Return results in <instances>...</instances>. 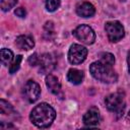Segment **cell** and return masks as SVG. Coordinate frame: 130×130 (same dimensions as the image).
Instances as JSON below:
<instances>
[{"mask_svg":"<svg viewBox=\"0 0 130 130\" xmlns=\"http://www.w3.org/2000/svg\"><path fill=\"white\" fill-rule=\"evenodd\" d=\"M55 110L49 104L46 103H41L36 106L29 114V119L31 123L39 128L49 127L55 120Z\"/></svg>","mask_w":130,"mask_h":130,"instance_id":"1","label":"cell"},{"mask_svg":"<svg viewBox=\"0 0 130 130\" xmlns=\"http://www.w3.org/2000/svg\"><path fill=\"white\" fill-rule=\"evenodd\" d=\"M89 71L95 79L105 83H113L118 79V75L113 67L101 61L91 63L89 66Z\"/></svg>","mask_w":130,"mask_h":130,"instance_id":"2","label":"cell"},{"mask_svg":"<svg viewBox=\"0 0 130 130\" xmlns=\"http://www.w3.org/2000/svg\"><path fill=\"white\" fill-rule=\"evenodd\" d=\"M105 103H106V107L110 112L115 113L116 115H118L119 117L121 115H123L126 104H125V94L123 91L119 90L116 91L114 93L109 94L106 99H105Z\"/></svg>","mask_w":130,"mask_h":130,"instance_id":"3","label":"cell"},{"mask_svg":"<svg viewBox=\"0 0 130 130\" xmlns=\"http://www.w3.org/2000/svg\"><path fill=\"white\" fill-rule=\"evenodd\" d=\"M105 29L109 41L112 43L119 42L125 35L124 27L119 21H108L105 25Z\"/></svg>","mask_w":130,"mask_h":130,"instance_id":"4","label":"cell"},{"mask_svg":"<svg viewBox=\"0 0 130 130\" xmlns=\"http://www.w3.org/2000/svg\"><path fill=\"white\" fill-rule=\"evenodd\" d=\"M73 35L78 41L86 45H91L95 41V34L93 29L86 24H81L77 26L73 30Z\"/></svg>","mask_w":130,"mask_h":130,"instance_id":"5","label":"cell"},{"mask_svg":"<svg viewBox=\"0 0 130 130\" xmlns=\"http://www.w3.org/2000/svg\"><path fill=\"white\" fill-rule=\"evenodd\" d=\"M87 56V49L81 45L73 44L71 45L68 51V60L71 64H80L82 63Z\"/></svg>","mask_w":130,"mask_h":130,"instance_id":"6","label":"cell"},{"mask_svg":"<svg viewBox=\"0 0 130 130\" xmlns=\"http://www.w3.org/2000/svg\"><path fill=\"white\" fill-rule=\"evenodd\" d=\"M22 94L24 96V99L29 102V103H35L36 101H38V99L40 98L41 94V87L40 85L34 81V80H28L26 81V83L23 86L22 89Z\"/></svg>","mask_w":130,"mask_h":130,"instance_id":"7","label":"cell"},{"mask_svg":"<svg viewBox=\"0 0 130 130\" xmlns=\"http://www.w3.org/2000/svg\"><path fill=\"white\" fill-rule=\"evenodd\" d=\"M83 123L84 125L88 126V127H92V126H96L100 123L101 120V116H100V112L99 109L95 107H91L89 110L86 111V113L83 115Z\"/></svg>","mask_w":130,"mask_h":130,"instance_id":"8","label":"cell"},{"mask_svg":"<svg viewBox=\"0 0 130 130\" xmlns=\"http://www.w3.org/2000/svg\"><path fill=\"white\" fill-rule=\"evenodd\" d=\"M41 73H50L55 67V59L50 54H43L40 56L39 64Z\"/></svg>","mask_w":130,"mask_h":130,"instance_id":"9","label":"cell"},{"mask_svg":"<svg viewBox=\"0 0 130 130\" xmlns=\"http://www.w3.org/2000/svg\"><path fill=\"white\" fill-rule=\"evenodd\" d=\"M46 85L52 93L59 96L60 99H63V91L61 89V84L56 76L52 74H48L46 76Z\"/></svg>","mask_w":130,"mask_h":130,"instance_id":"10","label":"cell"},{"mask_svg":"<svg viewBox=\"0 0 130 130\" xmlns=\"http://www.w3.org/2000/svg\"><path fill=\"white\" fill-rule=\"evenodd\" d=\"M15 45L21 50L28 51L35 47V41H34L32 37H30L28 35H21L16 38Z\"/></svg>","mask_w":130,"mask_h":130,"instance_id":"11","label":"cell"},{"mask_svg":"<svg viewBox=\"0 0 130 130\" xmlns=\"http://www.w3.org/2000/svg\"><path fill=\"white\" fill-rule=\"evenodd\" d=\"M76 13L81 17H90L95 13V8L89 2H82L76 6Z\"/></svg>","mask_w":130,"mask_h":130,"instance_id":"12","label":"cell"},{"mask_svg":"<svg viewBox=\"0 0 130 130\" xmlns=\"http://www.w3.org/2000/svg\"><path fill=\"white\" fill-rule=\"evenodd\" d=\"M83 72L78 70V69H75V68H71L68 73H67V79L69 82L73 83V84H79L82 82V79H83Z\"/></svg>","mask_w":130,"mask_h":130,"instance_id":"13","label":"cell"},{"mask_svg":"<svg viewBox=\"0 0 130 130\" xmlns=\"http://www.w3.org/2000/svg\"><path fill=\"white\" fill-rule=\"evenodd\" d=\"M13 60V53L12 51H10L9 49L3 48L1 50V62L3 65L7 66L11 63V61Z\"/></svg>","mask_w":130,"mask_h":130,"instance_id":"14","label":"cell"},{"mask_svg":"<svg viewBox=\"0 0 130 130\" xmlns=\"http://www.w3.org/2000/svg\"><path fill=\"white\" fill-rule=\"evenodd\" d=\"M21 60H22V56H21V55H17V56L13 59L12 63L9 65V73L13 74V73H15V72L19 69Z\"/></svg>","mask_w":130,"mask_h":130,"instance_id":"15","label":"cell"},{"mask_svg":"<svg viewBox=\"0 0 130 130\" xmlns=\"http://www.w3.org/2000/svg\"><path fill=\"white\" fill-rule=\"evenodd\" d=\"M13 111L12 106L5 100H0V112L2 115H9Z\"/></svg>","mask_w":130,"mask_h":130,"instance_id":"16","label":"cell"},{"mask_svg":"<svg viewBox=\"0 0 130 130\" xmlns=\"http://www.w3.org/2000/svg\"><path fill=\"white\" fill-rule=\"evenodd\" d=\"M101 62L107 64V65H110V66H113L114 63H115V57L113 54L111 53H103L101 55V59H100Z\"/></svg>","mask_w":130,"mask_h":130,"instance_id":"17","label":"cell"},{"mask_svg":"<svg viewBox=\"0 0 130 130\" xmlns=\"http://www.w3.org/2000/svg\"><path fill=\"white\" fill-rule=\"evenodd\" d=\"M60 6V0H46V8L48 11H55Z\"/></svg>","mask_w":130,"mask_h":130,"instance_id":"18","label":"cell"},{"mask_svg":"<svg viewBox=\"0 0 130 130\" xmlns=\"http://www.w3.org/2000/svg\"><path fill=\"white\" fill-rule=\"evenodd\" d=\"M17 3V0H1V8L3 11H8Z\"/></svg>","mask_w":130,"mask_h":130,"instance_id":"19","label":"cell"},{"mask_svg":"<svg viewBox=\"0 0 130 130\" xmlns=\"http://www.w3.org/2000/svg\"><path fill=\"white\" fill-rule=\"evenodd\" d=\"M39 59H40V57H38V54L34 53L31 56H29L28 63L30 64V66H37L39 64Z\"/></svg>","mask_w":130,"mask_h":130,"instance_id":"20","label":"cell"},{"mask_svg":"<svg viewBox=\"0 0 130 130\" xmlns=\"http://www.w3.org/2000/svg\"><path fill=\"white\" fill-rule=\"evenodd\" d=\"M15 14L17 16H19V17H25L26 11H25V9L23 7H18V8L15 9Z\"/></svg>","mask_w":130,"mask_h":130,"instance_id":"21","label":"cell"},{"mask_svg":"<svg viewBox=\"0 0 130 130\" xmlns=\"http://www.w3.org/2000/svg\"><path fill=\"white\" fill-rule=\"evenodd\" d=\"M127 63H128V70L130 72V52L128 53V57H127Z\"/></svg>","mask_w":130,"mask_h":130,"instance_id":"22","label":"cell"},{"mask_svg":"<svg viewBox=\"0 0 130 130\" xmlns=\"http://www.w3.org/2000/svg\"><path fill=\"white\" fill-rule=\"evenodd\" d=\"M128 118L130 119V111H129V114H128Z\"/></svg>","mask_w":130,"mask_h":130,"instance_id":"23","label":"cell"},{"mask_svg":"<svg viewBox=\"0 0 130 130\" xmlns=\"http://www.w3.org/2000/svg\"><path fill=\"white\" fill-rule=\"evenodd\" d=\"M120 1H126V0H120Z\"/></svg>","mask_w":130,"mask_h":130,"instance_id":"24","label":"cell"}]
</instances>
